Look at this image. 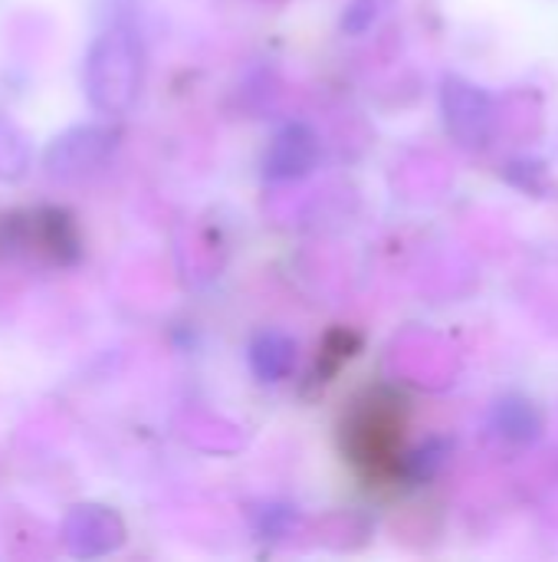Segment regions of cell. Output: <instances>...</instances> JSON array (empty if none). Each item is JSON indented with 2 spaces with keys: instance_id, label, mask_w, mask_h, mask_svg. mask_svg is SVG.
Returning a JSON list of instances; mask_svg holds the SVG:
<instances>
[{
  "instance_id": "6da1fadb",
  "label": "cell",
  "mask_w": 558,
  "mask_h": 562,
  "mask_svg": "<svg viewBox=\"0 0 558 562\" xmlns=\"http://www.w3.org/2000/svg\"><path fill=\"white\" fill-rule=\"evenodd\" d=\"M86 86L92 105L102 112H125L141 86V49L128 30H109L95 40L86 66Z\"/></svg>"
},
{
  "instance_id": "7a4b0ae2",
  "label": "cell",
  "mask_w": 558,
  "mask_h": 562,
  "mask_svg": "<svg viewBox=\"0 0 558 562\" xmlns=\"http://www.w3.org/2000/svg\"><path fill=\"white\" fill-rule=\"evenodd\" d=\"M441 105H444L447 128L464 145H483V138L490 132L493 109H490V99L480 86H474L460 76H447L444 92H441Z\"/></svg>"
},
{
  "instance_id": "3957f363",
  "label": "cell",
  "mask_w": 558,
  "mask_h": 562,
  "mask_svg": "<svg viewBox=\"0 0 558 562\" xmlns=\"http://www.w3.org/2000/svg\"><path fill=\"white\" fill-rule=\"evenodd\" d=\"M115 145V132L109 128H76L69 135H62L49 155H46V168L53 178L59 181H72V178H82L89 175L95 165L105 161V155L112 151Z\"/></svg>"
},
{
  "instance_id": "277c9868",
  "label": "cell",
  "mask_w": 558,
  "mask_h": 562,
  "mask_svg": "<svg viewBox=\"0 0 558 562\" xmlns=\"http://www.w3.org/2000/svg\"><path fill=\"white\" fill-rule=\"evenodd\" d=\"M316 155H319V142H316L312 128H306L303 122H293L273 135L266 158H263V171L273 181L303 178L316 165Z\"/></svg>"
},
{
  "instance_id": "5b68a950",
  "label": "cell",
  "mask_w": 558,
  "mask_h": 562,
  "mask_svg": "<svg viewBox=\"0 0 558 562\" xmlns=\"http://www.w3.org/2000/svg\"><path fill=\"white\" fill-rule=\"evenodd\" d=\"M250 366L260 382H283L296 366V342L283 333H260L250 346Z\"/></svg>"
},
{
  "instance_id": "8992f818",
  "label": "cell",
  "mask_w": 558,
  "mask_h": 562,
  "mask_svg": "<svg viewBox=\"0 0 558 562\" xmlns=\"http://www.w3.org/2000/svg\"><path fill=\"white\" fill-rule=\"evenodd\" d=\"M493 428L506 438V441H520V445H526V441H536L539 438V431H543V418H539V412L533 408V402H526V398H503L500 405H497V412H493Z\"/></svg>"
},
{
  "instance_id": "52a82bcc",
  "label": "cell",
  "mask_w": 558,
  "mask_h": 562,
  "mask_svg": "<svg viewBox=\"0 0 558 562\" xmlns=\"http://www.w3.org/2000/svg\"><path fill=\"white\" fill-rule=\"evenodd\" d=\"M385 3H388V0H352V3L345 7L342 26H345L349 33H365V30L382 16Z\"/></svg>"
}]
</instances>
